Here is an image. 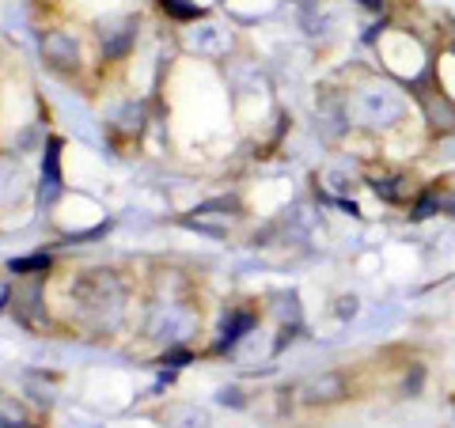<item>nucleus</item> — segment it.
Returning <instances> with one entry per match:
<instances>
[{"label": "nucleus", "instance_id": "4", "mask_svg": "<svg viewBox=\"0 0 455 428\" xmlns=\"http://www.w3.org/2000/svg\"><path fill=\"white\" fill-rule=\"evenodd\" d=\"M361 4H372V8H376V4H379V0H361Z\"/></svg>", "mask_w": 455, "mask_h": 428}, {"label": "nucleus", "instance_id": "1", "mask_svg": "<svg viewBox=\"0 0 455 428\" xmlns=\"http://www.w3.org/2000/svg\"><path fill=\"white\" fill-rule=\"evenodd\" d=\"M46 54L53 57V65H73V61H76V46H68L61 34H57V39L46 42Z\"/></svg>", "mask_w": 455, "mask_h": 428}, {"label": "nucleus", "instance_id": "3", "mask_svg": "<svg viewBox=\"0 0 455 428\" xmlns=\"http://www.w3.org/2000/svg\"><path fill=\"white\" fill-rule=\"evenodd\" d=\"M46 265V258H27V262H11V269H16V273H19V269H42Z\"/></svg>", "mask_w": 455, "mask_h": 428}, {"label": "nucleus", "instance_id": "2", "mask_svg": "<svg viewBox=\"0 0 455 428\" xmlns=\"http://www.w3.org/2000/svg\"><path fill=\"white\" fill-rule=\"evenodd\" d=\"M163 8H171L175 16H183V19L198 16V8H194V4H183V0H163Z\"/></svg>", "mask_w": 455, "mask_h": 428}]
</instances>
